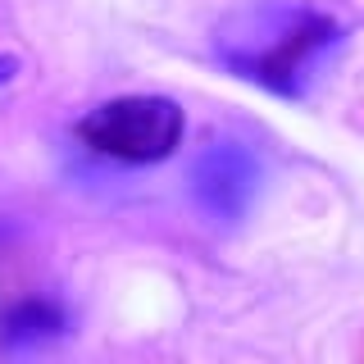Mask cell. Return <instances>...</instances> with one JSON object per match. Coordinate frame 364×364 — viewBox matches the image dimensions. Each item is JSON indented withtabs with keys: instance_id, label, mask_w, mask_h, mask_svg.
<instances>
[{
	"instance_id": "obj_1",
	"label": "cell",
	"mask_w": 364,
	"mask_h": 364,
	"mask_svg": "<svg viewBox=\"0 0 364 364\" xmlns=\"http://www.w3.org/2000/svg\"><path fill=\"white\" fill-rule=\"evenodd\" d=\"M341 41V23L305 5H259L219 32L214 50L246 82L278 96H305V77L328 46Z\"/></svg>"
},
{
	"instance_id": "obj_2",
	"label": "cell",
	"mask_w": 364,
	"mask_h": 364,
	"mask_svg": "<svg viewBox=\"0 0 364 364\" xmlns=\"http://www.w3.org/2000/svg\"><path fill=\"white\" fill-rule=\"evenodd\" d=\"M182 105L168 96H114L77 119V141L119 164H159L182 146Z\"/></svg>"
},
{
	"instance_id": "obj_3",
	"label": "cell",
	"mask_w": 364,
	"mask_h": 364,
	"mask_svg": "<svg viewBox=\"0 0 364 364\" xmlns=\"http://www.w3.org/2000/svg\"><path fill=\"white\" fill-rule=\"evenodd\" d=\"M191 200L210 223H237L246 219V210L259 196V182H264V168H259L255 151L246 141H232V136H219L196 155L191 164Z\"/></svg>"
},
{
	"instance_id": "obj_4",
	"label": "cell",
	"mask_w": 364,
	"mask_h": 364,
	"mask_svg": "<svg viewBox=\"0 0 364 364\" xmlns=\"http://www.w3.org/2000/svg\"><path fill=\"white\" fill-rule=\"evenodd\" d=\"M64 333V314L50 301H23L14 314L5 318V341H46Z\"/></svg>"
},
{
	"instance_id": "obj_5",
	"label": "cell",
	"mask_w": 364,
	"mask_h": 364,
	"mask_svg": "<svg viewBox=\"0 0 364 364\" xmlns=\"http://www.w3.org/2000/svg\"><path fill=\"white\" fill-rule=\"evenodd\" d=\"M18 73V60H9V55H0V87L9 82V77Z\"/></svg>"
}]
</instances>
